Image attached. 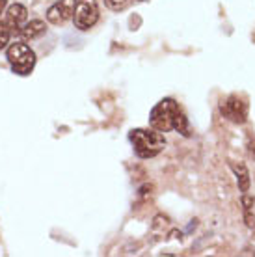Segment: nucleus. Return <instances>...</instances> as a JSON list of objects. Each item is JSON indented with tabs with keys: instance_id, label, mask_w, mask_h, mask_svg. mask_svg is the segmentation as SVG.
Returning a JSON list of instances; mask_svg holds the SVG:
<instances>
[{
	"instance_id": "nucleus-7",
	"label": "nucleus",
	"mask_w": 255,
	"mask_h": 257,
	"mask_svg": "<svg viewBox=\"0 0 255 257\" xmlns=\"http://www.w3.org/2000/svg\"><path fill=\"white\" fill-rule=\"evenodd\" d=\"M28 19V12H26V8L23 4H13V6L8 8L6 12V23L10 26V30H21L23 25L26 23Z\"/></svg>"
},
{
	"instance_id": "nucleus-3",
	"label": "nucleus",
	"mask_w": 255,
	"mask_h": 257,
	"mask_svg": "<svg viewBox=\"0 0 255 257\" xmlns=\"http://www.w3.org/2000/svg\"><path fill=\"white\" fill-rule=\"evenodd\" d=\"M6 58L12 65V69L17 73V75H30L36 65V54L28 45L25 43H13V45L8 47Z\"/></svg>"
},
{
	"instance_id": "nucleus-5",
	"label": "nucleus",
	"mask_w": 255,
	"mask_h": 257,
	"mask_svg": "<svg viewBox=\"0 0 255 257\" xmlns=\"http://www.w3.org/2000/svg\"><path fill=\"white\" fill-rule=\"evenodd\" d=\"M220 112L223 117H227L233 123H240L242 125L248 119V104L244 103L238 95H229L225 101L220 103Z\"/></svg>"
},
{
	"instance_id": "nucleus-12",
	"label": "nucleus",
	"mask_w": 255,
	"mask_h": 257,
	"mask_svg": "<svg viewBox=\"0 0 255 257\" xmlns=\"http://www.w3.org/2000/svg\"><path fill=\"white\" fill-rule=\"evenodd\" d=\"M10 36H12V30L6 23H0V49H4L10 41Z\"/></svg>"
},
{
	"instance_id": "nucleus-11",
	"label": "nucleus",
	"mask_w": 255,
	"mask_h": 257,
	"mask_svg": "<svg viewBox=\"0 0 255 257\" xmlns=\"http://www.w3.org/2000/svg\"><path fill=\"white\" fill-rule=\"evenodd\" d=\"M173 128L181 133L183 136H190V128H188V119L183 112H179L177 117H175V123H173Z\"/></svg>"
},
{
	"instance_id": "nucleus-9",
	"label": "nucleus",
	"mask_w": 255,
	"mask_h": 257,
	"mask_svg": "<svg viewBox=\"0 0 255 257\" xmlns=\"http://www.w3.org/2000/svg\"><path fill=\"white\" fill-rule=\"evenodd\" d=\"M231 168L236 175V183H238V188L240 192H248L249 188V172L244 162H231Z\"/></svg>"
},
{
	"instance_id": "nucleus-15",
	"label": "nucleus",
	"mask_w": 255,
	"mask_h": 257,
	"mask_svg": "<svg viewBox=\"0 0 255 257\" xmlns=\"http://www.w3.org/2000/svg\"><path fill=\"white\" fill-rule=\"evenodd\" d=\"M6 2H8V0H0V13H2V10L6 8Z\"/></svg>"
},
{
	"instance_id": "nucleus-2",
	"label": "nucleus",
	"mask_w": 255,
	"mask_h": 257,
	"mask_svg": "<svg viewBox=\"0 0 255 257\" xmlns=\"http://www.w3.org/2000/svg\"><path fill=\"white\" fill-rule=\"evenodd\" d=\"M181 112L179 104L173 101V99H162L149 114V123L155 131L159 133H168L173 128V123H175V117Z\"/></svg>"
},
{
	"instance_id": "nucleus-4",
	"label": "nucleus",
	"mask_w": 255,
	"mask_h": 257,
	"mask_svg": "<svg viewBox=\"0 0 255 257\" xmlns=\"http://www.w3.org/2000/svg\"><path fill=\"white\" fill-rule=\"evenodd\" d=\"M73 21L78 30H89L99 21V6L95 0H78L73 12Z\"/></svg>"
},
{
	"instance_id": "nucleus-14",
	"label": "nucleus",
	"mask_w": 255,
	"mask_h": 257,
	"mask_svg": "<svg viewBox=\"0 0 255 257\" xmlns=\"http://www.w3.org/2000/svg\"><path fill=\"white\" fill-rule=\"evenodd\" d=\"M248 153H249V157L255 161V138L248 144Z\"/></svg>"
},
{
	"instance_id": "nucleus-6",
	"label": "nucleus",
	"mask_w": 255,
	"mask_h": 257,
	"mask_svg": "<svg viewBox=\"0 0 255 257\" xmlns=\"http://www.w3.org/2000/svg\"><path fill=\"white\" fill-rule=\"evenodd\" d=\"M75 6H77L75 0H58L56 4H52V6L47 10V21L52 23V25L65 23L67 19L73 17Z\"/></svg>"
},
{
	"instance_id": "nucleus-1",
	"label": "nucleus",
	"mask_w": 255,
	"mask_h": 257,
	"mask_svg": "<svg viewBox=\"0 0 255 257\" xmlns=\"http://www.w3.org/2000/svg\"><path fill=\"white\" fill-rule=\"evenodd\" d=\"M129 140L133 144L134 153L140 159H153L166 148V138L159 131H146V128H134L129 135Z\"/></svg>"
},
{
	"instance_id": "nucleus-13",
	"label": "nucleus",
	"mask_w": 255,
	"mask_h": 257,
	"mask_svg": "<svg viewBox=\"0 0 255 257\" xmlns=\"http://www.w3.org/2000/svg\"><path fill=\"white\" fill-rule=\"evenodd\" d=\"M106 2V6L110 8V10H114V12H121V10H125V8L129 6V2L131 0H104Z\"/></svg>"
},
{
	"instance_id": "nucleus-10",
	"label": "nucleus",
	"mask_w": 255,
	"mask_h": 257,
	"mask_svg": "<svg viewBox=\"0 0 255 257\" xmlns=\"http://www.w3.org/2000/svg\"><path fill=\"white\" fill-rule=\"evenodd\" d=\"M253 205L255 199L248 194L242 196V207H244V220H246V225L249 229H255V214H253Z\"/></svg>"
},
{
	"instance_id": "nucleus-8",
	"label": "nucleus",
	"mask_w": 255,
	"mask_h": 257,
	"mask_svg": "<svg viewBox=\"0 0 255 257\" xmlns=\"http://www.w3.org/2000/svg\"><path fill=\"white\" fill-rule=\"evenodd\" d=\"M45 30H47V26H45L43 21H30V23L23 25V28H21L19 32L25 39H36L39 36H43Z\"/></svg>"
}]
</instances>
